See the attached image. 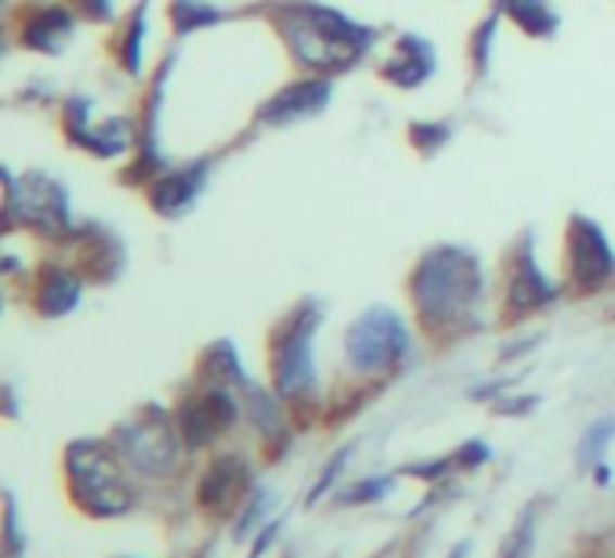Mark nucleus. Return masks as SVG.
Here are the masks:
<instances>
[{"label": "nucleus", "mask_w": 615, "mask_h": 558, "mask_svg": "<svg viewBox=\"0 0 615 558\" xmlns=\"http://www.w3.org/2000/svg\"><path fill=\"white\" fill-rule=\"evenodd\" d=\"M478 294L482 268L467 251H457V246H438V251L424 254V262L413 272V302L431 327L457 324L474 313Z\"/></svg>", "instance_id": "nucleus-2"}, {"label": "nucleus", "mask_w": 615, "mask_h": 558, "mask_svg": "<svg viewBox=\"0 0 615 558\" xmlns=\"http://www.w3.org/2000/svg\"><path fill=\"white\" fill-rule=\"evenodd\" d=\"M246 486V465L240 457H221L207 468L200 482V504L210 511H229V504L240 500Z\"/></svg>", "instance_id": "nucleus-11"}, {"label": "nucleus", "mask_w": 615, "mask_h": 558, "mask_svg": "<svg viewBox=\"0 0 615 558\" xmlns=\"http://www.w3.org/2000/svg\"><path fill=\"white\" fill-rule=\"evenodd\" d=\"M4 530H8V555L18 558V555H23V536H18V515H15V504H12V497H8Z\"/></svg>", "instance_id": "nucleus-23"}, {"label": "nucleus", "mask_w": 615, "mask_h": 558, "mask_svg": "<svg viewBox=\"0 0 615 558\" xmlns=\"http://www.w3.org/2000/svg\"><path fill=\"white\" fill-rule=\"evenodd\" d=\"M113 446L142 475H167L178 465V424L159 406H149L134 421L116 428Z\"/></svg>", "instance_id": "nucleus-4"}, {"label": "nucleus", "mask_w": 615, "mask_h": 558, "mask_svg": "<svg viewBox=\"0 0 615 558\" xmlns=\"http://www.w3.org/2000/svg\"><path fill=\"white\" fill-rule=\"evenodd\" d=\"M568 246H572V276H576L579 287L593 291V287L608 283L615 272V254L598 225L587 218H576L568 232Z\"/></svg>", "instance_id": "nucleus-9"}, {"label": "nucleus", "mask_w": 615, "mask_h": 558, "mask_svg": "<svg viewBox=\"0 0 615 558\" xmlns=\"http://www.w3.org/2000/svg\"><path fill=\"white\" fill-rule=\"evenodd\" d=\"M232 421H235V400L229 395V389H221V384L196 395V400H189L178 410V432L185 435L189 446L214 443Z\"/></svg>", "instance_id": "nucleus-8"}, {"label": "nucleus", "mask_w": 615, "mask_h": 558, "mask_svg": "<svg viewBox=\"0 0 615 558\" xmlns=\"http://www.w3.org/2000/svg\"><path fill=\"white\" fill-rule=\"evenodd\" d=\"M203 175H207V164H192L189 170H175V175H167L164 181H156V186H153V207L159 214H167V218H175V214L192 207Z\"/></svg>", "instance_id": "nucleus-12"}, {"label": "nucleus", "mask_w": 615, "mask_h": 558, "mask_svg": "<svg viewBox=\"0 0 615 558\" xmlns=\"http://www.w3.org/2000/svg\"><path fill=\"white\" fill-rule=\"evenodd\" d=\"M77 302H80V283H77V279H73L69 272H62V268H48L44 283H40V294H37L40 313H44V316H66Z\"/></svg>", "instance_id": "nucleus-16"}, {"label": "nucleus", "mask_w": 615, "mask_h": 558, "mask_svg": "<svg viewBox=\"0 0 615 558\" xmlns=\"http://www.w3.org/2000/svg\"><path fill=\"white\" fill-rule=\"evenodd\" d=\"M550 297H554V283L539 272L536 262H533V254H522L517 257V272H514V283H511V305L514 308H539V305H547Z\"/></svg>", "instance_id": "nucleus-14"}, {"label": "nucleus", "mask_w": 615, "mask_h": 558, "mask_svg": "<svg viewBox=\"0 0 615 558\" xmlns=\"http://www.w3.org/2000/svg\"><path fill=\"white\" fill-rule=\"evenodd\" d=\"M214 18H218V12L207 4H200V0H175V23L178 29H196V26H210Z\"/></svg>", "instance_id": "nucleus-20"}, {"label": "nucleus", "mask_w": 615, "mask_h": 558, "mask_svg": "<svg viewBox=\"0 0 615 558\" xmlns=\"http://www.w3.org/2000/svg\"><path fill=\"white\" fill-rule=\"evenodd\" d=\"M73 34V23L69 15L62 12V8H48V12L34 15L26 23V45L44 51V55H55V51H62V45H66V37Z\"/></svg>", "instance_id": "nucleus-15"}, {"label": "nucleus", "mask_w": 615, "mask_h": 558, "mask_svg": "<svg viewBox=\"0 0 615 558\" xmlns=\"http://www.w3.org/2000/svg\"><path fill=\"white\" fill-rule=\"evenodd\" d=\"M615 435V421H598L590 428L587 435H582V443H579V460L582 465H593L601 454H604V446H608V439Z\"/></svg>", "instance_id": "nucleus-21"}, {"label": "nucleus", "mask_w": 615, "mask_h": 558, "mask_svg": "<svg viewBox=\"0 0 615 558\" xmlns=\"http://www.w3.org/2000/svg\"><path fill=\"white\" fill-rule=\"evenodd\" d=\"M536 544V508H528L500 547V558H528Z\"/></svg>", "instance_id": "nucleus-19"}, {"label": "nucleus", "mask_w": 615, "mask_h": 558, "mask_svg": "<svg viewBox=\"0 0 615 558\" xmlns=\"http://www.w3.org/2000/svg\"><path fill=\"white\" fill-rule=\"evenodd\" d=\"M431 69H435L431 48L417 37H406L402 45L395 48L392 62H384V77L392 84H398V88H417L420 80H427Z\"/></svg>", "instance_id": "nucleus-13"}, {"label": "nucleus", "mask_w": 615, "mask_h": 558, "mask_svg": "<svg viewBox=\"0 0 615 558\" xmlns=\"http://www.w3.org/2000/svg\"><path fill=\"white\" fill-rule=\"evenodd\" d=\"M316 324H319L316 308H300L276 341L272 370H276V389L283 395L308 392L311 381H316V367H311V334H316Z\"/></svg>", "instance_id": "nucleus-6"}, {"label": "nucleus", "mask_w": 615, "mask_h": 558, "mask_svg": "<svg viewBox=\"0 0 615 558\" xmlns=\"http://www.w3.org/2000/svg\"><path fill=\"white\" fill-rule=\"evenodd\" d=\"M326 102H330V80H305V84H294V88L279 91L261 110V121L294 124V121H305V116H316Z\"/></svg>", "instance_id": "nucleus-10"}, {"label": "nucleus", "mask_w": 615, "mask_h": 558, "mask_svg": "<svg viewBox=\"0 0 615 558\" xmlns=\"http://www.w3.org/2000/svg\"><path fill=\"white\" fill-rule=\"evenodd\" d=\"M283 34L300 66H311L319 73L355 66L373 40V29L319 4H290L283 15Z\"/></svg>", "instance_id": "nucleus-1"}, {"label": "nucleus", "mask_w": 615, "mask_h": 558, "mask_svg": "<svg viewBox=\"0 0 615 558\" xmlns=\"http://www.w3.org/2000/svg\"><path fill=\"white\" fill-rule=\"evenodd\" d=\"M207 373L221 384V389H229V384H240L243 381L240 359H235V348L229 345V341H221V345H214L207 352Z\"/></svg>", "instance_id": "nucleus-18"}, {"label": "nucleus", "mask_w": 615, "mask_h": 558, "mask_svg": "<svg viewBox=\"0 0 615 558\" xmlns=\"http://www.w3.org/2000/svg\"><path fill=\"white\" fill-rule=\"evenodd\" d=\"M344 460H348V449H344V454H337V457H333V465L326 468V475H322V479L316 482V490L308 493V500H311V504H316V500L322 497V493H326V490L333 486V482H337V471L344 468Z\"/></svg>", "instance_id": "nucleus-24"}, {"label": "nucleus", "mask_w": 615, "mask_h": 558, "mask_svg": "<svg viewBox=\"0 0 615 558\" xmlns=\"http://www.w3.org/2000/svg\"><path fill=\"white\" fill-rule=\"evenodd\" d=\"M392 486H395L392 479H370V482H362V486H355V490L344 493V500H348V504L381 500V497H387V493H392Z\"/></svg>", "instance_id": "nucleus-22"}, {"label": "nucleus", "mask_w": 615, "mask_h": 558, "mask_svg": "<svg viewBox=\"0 0 615 558\" xmlns=\"http://www.w3.org/2000/svg\"><path fill=\"white\" fill-rule=\"evenodd\" d=\"M344 348H348V363L355 370H387L409 352V330L387 308H370V313H362L351 324Z\"/></svg>", "instance_id": "nucleus-5"}, {"label": "nucleus", "mask_w": 615, "mask_h": 558, "mask_svg": "<svg viewBox=\"0 0 615 558\" xmlns=\"http://www.w3.org/2000/svg\"><path fill=\"white\" fill-rule=\"evenodd\" d=\"M8 211L44 232L69 229V200L66 189L48 175H26L23 181H8Z\"/></svg>", "instance_id": "nucleus-7"}, {"label": "nucleus", "mask_w": 615, "mask_h": 558, "mask_svg": "<svg viewBox=\"0 0 615 558\" xmlns=\"http://www.w3.org/2000/svg\"><path fill=\"white\" fill-rule=\"evenodd\" d=\"M66 475H69L73 500H77L88 515L116 519V515L131 511L134 490H131V482L124 479L113 446L99 443V439H77V443H69Z\"/></svg>", "instance_id": "nucleus-3"}, {"label": "nucleus", "mask_w": 615, "mask_h": 558, "mask_svg": "<svg viewBox=\"0 0 615 558\" xmlns=\"http://www.w3.org/2000/svg\"><path fill=\"white\" fill-rule=\"evenodd\" d=\"M507 12H511V18L517 26H525L528 34L543 37L554 29V15H550V8L543 4V0H503Z\"/></svg>", "instance_id": "nucleus-17"}, {"label": "nucleus", "mask_w": 615, "mask_h": 558, "mask_svg": "<svg viewBox=\"0 0 615 558\" xmlns=\"http://www.w3.org/2000/svg\"><path fill=\"white\" fill-rule=\"evenodd\" d=\"M84 8H88V15H105L110 12V0H80Z\"/></svg>", "instance_id": "nucleus-25"}]
</instances>
